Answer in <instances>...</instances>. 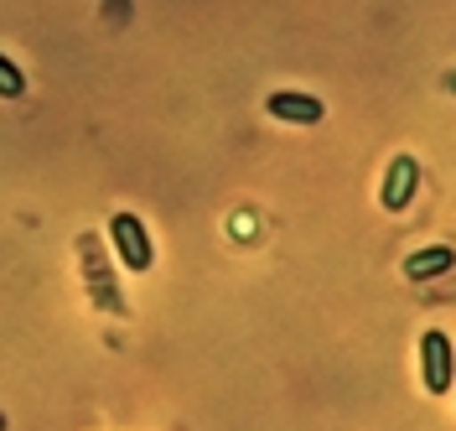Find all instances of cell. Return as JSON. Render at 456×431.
Segmentation results:
<instances>
[{
	"instance_id": "cell-8",
	"label": "cell",
	"mask_w": 456,
	"mask_h": 431,
	"mask_svg": "<svg viewBox=\"0 0 456 431\" xmlns=\"http://www.w3.org/2000/svg\"><path fill=\"white\" fill-rule=\"evenodd\" d=\"M446 88H452V94H456V68H452V73H446Z\"/></svg>"
},
{
	"instance_id": "cell-3",
	"label": "cell",
	"mask_w": 456,
	"mask_h": 431,
	"mask_svg": "<svg viewBox=\"0 0 456 431\" xmlns=\"http://www.w3.org/2000/svg\"><path fill=\"white\" fill-rule=\"evenodd\" d=\"M452 379H456L452 338L441 327H426L420 333V385H426V395H452Z\"/></svg>"
},
{
	"instance_id": "cell-5",
	"label": "cell",
	"mask_w": 456,
	"mask_h": 431,
	"mask_svg": "<svg viewBox=\"0 0 456 431\" xmlns=\"http://www.w3.org/2000/svg\"><path fill=\"white\" fill-rule=\"evenodd\" d=\"M265 110L285 125H316V120L327 115V104L316 99V94H301V88H281V94H270L265 99Z\"/></svg>"
},
{
	"instance_id": "cell-1",
	"label": "cell",
	"mask_w": 456,
	"mask_h": 431,
	"mask_svg": "<svg viewBox=\"0 0 456 431\" xmlns=\"http://www.w3.org/2000/svg\"><path fill=\"white\" fill-rule=\"evenodd\" d=\"M73 255H78V270H84L88 302H94L99 312H110V317H130V302H125V291H119V281H114V260H110V250H104V239H99L94 229H84L78 239H73Z\"/></svg>"
},
{
	"instance_id": "cell-2",
	"label": "cell",
	"mask_w": 456,
	"mask_h": 431,
	"mask_svg": "<svg viewBox=\"0 0 456 431\" xmlns=\"http://www.w3.org/2000/svg\"><path fill=\"white\" fill-rule=\"evenodd\" d=\"M110 245H114V255H119V265L125 270H151V260H156V245H151V229H145V219L141 213H130V208H119L110 219Z\"/></svg>"
},
{
	"instance_id": "cell-7",
	"label": "cell",
	"mask_w": 456,
	"mask_h": 431,
	"mask_svg": "<svg viewBox=\"0 0 456 431\" xmlns=\"http://www.w3.org/2000/svg\"><path fill=\"white\" fill-rule=\"evenodd\" d=\"M21 94H27V73L0 53V99H21Z\"/></svg>"
},
{
	"instance_id": "cell-10",
	"label": "cell",
	"mask_w": 456,
	"mask_h": 431,
	"mask_svg": "<svg viewBox=\"0 0 456 431\" xmlns=\"http://www.w3.org/2000/svg\"><path fill=\"white\" fill-rule=\"evenodd\" d=\"M0 431H5V416H0Z\"/></svg>"
},
{
	"instance_id": "cell-9",
	"label": "cell",
	"mask_w": 456,
	"mask_h": 431,
	"mask_svg": "<svg viewBox=\"0 0 456 431\" xmlns=\"http://www.w3.org/2000/svg\"><path fill=\"white\" fill-rule=\"evenodd\" d=\"M436 302H456V286H452V291H446V296H436Z\"/></svg>"
},
{
	"instance_id": "cell-4",
	"label": "cell",
	"mask_w": 456,
	"mask_h": 431,
	"mask_svg": "<svg viewBox=\"0 0 456 431\" xmlns=\"http://www.w3.org/2000/svg\"><path fill=\"white\" fill-rule=\"evenodd\" d=\"M415 187H420V162L404 151L389 162V172H384V187H379V203H384V213H404L410 198H415Z\"/></svg>"
},
{
	"instance_id": "cell-6",
	"label": "cell",
	"mask_w": 456,
	"mask_h": 431,
	"mask_svg": "<svg viewBox=\"0 0 456 431\" xmlns=\"http://www.w3.org/2000/svg\"><path fill=\"white\" fill-rule=\"evenodd\" d=\"M452 270H456V250L452 245H426V250H415V255L404 260V281H415V286L441 281V276H452Z\"/></svg>"
}]
</instances>
